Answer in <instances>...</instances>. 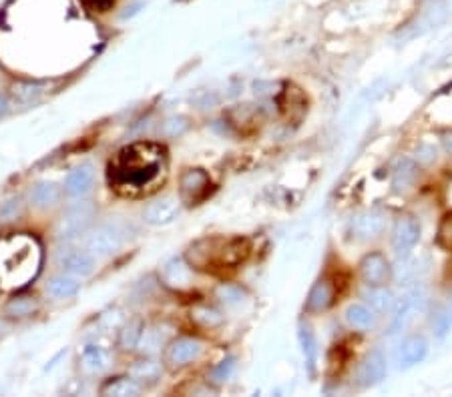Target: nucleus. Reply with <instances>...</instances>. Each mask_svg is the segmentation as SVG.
Returning a JSON list of instances; mask_svg holds the SVG:
<instances>
[{"label": "nucleus", "mask_w": 452, "mask_h": 397, "mask_svg": "<svg viewBox=\"0 0 452 397\" xmlns=\"http://www.w3.org/2000/svg\"><path fill=\"white\" fill-rule=\"evenodd\" d=\"M103 393L117 397L139 396L141 393V383H137L133 377H117V379H111L109 383L103 386Z\"/></svg>", "instance_id": "obj_19"}, {"label": "nucleus", "mask_w": 452, "mask_h": 397, "mask_svg": "<svg viewBox=\"0 0 452 397\" xmlns=\"http://www.w3.org/2000/svg\"><path fill=\"white\" fill-rule=\"evenodd\" d=\"M300 345H302V353L305 357V364L310 367V371H314V364H316V355H317V343L316 337H314V331L310 325H300Z\"/></svg>", "instance_id": "obj_23"}, {"label": "nucleus", "mask_w": 452, "mask_h": 397, "mask_svg": "<svg viewBox=\"0 0 452 397\" xmlns=\"http://www.w3.org/2000/svg\"><path fill=\"white\" fill-rule=\"evenodd\" d=\"M41 92H43V85H38V83H21V85L14 87L12 97H14V100L23 102V105H28V102H34L38 99Z\"/></svg>", "instance_id": "obj_28"}, {"label": "nucleus", "mask_w": 452, "mask_h": 397, "mask_svg": "<svg viewBox=\"0 0 452 397\" xmlns=\"http://www.w3.org/2000/svg\"><path fill=\"white\" fill-rule=\"evenodd\" d=\"M362 281L370 287H384L392 277V267L382 253H370L360 263Z\"/></svg>", "instance_id": "obj_8"}, {"label": "nucleus", "mask_w": 452, "mask_h": 397, "mask_svg": "<svg viewBox=\"0 0 452 397\" xmlns=\"http://www.w3.org/2000/svg\"><path fill=\"white\" fill-rule=\"evenodd\" d=\"M167 179V151L157 143L121 149L109 163V185L123 197H145Z\"/></svg>", "instance_id": "obj_1"}, {"label": "nucleus", "mask_w": 452, "mask_h": 397, "mask_svg": "<svg viewBox=\"0 0 452 397\" xmlns=\"http://www.w3.org/2000/svg\"><path fill=\"white\" fill-rule=\"evenodd\" d=\"M161 277H163V283L171 289L185 291L191 285V265L183 263L181 259H171L163 267Z\"/></svg>", "instance_id": "obj_12"}, {"label": "nucleus", "mask_w": 452, "mask_h": 397, "mask_svg": "<svg viewBox=\"0 0 452 397\" xmlns=\"http://www.w3.org/2000/svg\"><path fill=\"white\" fill-rule=\"evenodd\" d=\"M161 342H163L161 333H159L157 329H149L141 333V339H139L137 345H141V349H143V351L151 353L161 347Z\"/></svg>", "instance_id": "obj_33"}, {"label": "nucleus", "mask_w": 452, "mask_h": 397, "mask_svg": "<svg viewBox=\"0 0 452 397\" xmlns=\"http://www.w3.org/2000/svg\"><path fill=\"white\" fill-rule=\"evenodd\" d=\"M141 9H143V4H131V6H127V9H125L123 16H121V18H123V21H127V18L135 16L137 12L141 11Z\"/></svg>", "instance_id": "obj_38"}, {"label": "nucleus", "mask_w": 452, "mask_h": 397, "mask_svg": "<svg viewBox=\"0 0 452 397\" xmlns=\"http://www.w3.org/2000/svg\"><path fill=\"white\" fill-rule=\"evenodd\" d=\"M436 241H438V245L444 247V249H452V213L451 215H446V217L441 221Z\"/></svg>", "instance_id": "obj_34"}, {"label": "nucleus", "mask_w": 452, "mask_h": 397, "mask_svg": "<svg viewBox=\"0 0 452 397\" xmlns=\"http://www.w3.org/2000/svg\"><path fill=\"white\" fill-rule=\"evenodd\" d=\"M46 291H48L53 297L68 299V297H73V295H77V293H79V283H77L73 277L58 275V277H53V279L48 281Z\"/></svg>", "instance_id": "obj_21"}, {"label": "nucleus", "mask_w": 452, "mask_h": 397, "mask_svg": "<svg viewBox=\"0 0 452 397\" xmlns=\"http://www.w3.org/2000/svg\"><path fill=\"white\" fill-rule=\"evenodd\" d=\"M58 267L63 271H67L70 275L87 277L93 273L95 269V261L87 251H79V249H67L65 253L58 255Z\"/></svg>", "instance_id": "obj_10"}, {"label": "nucleus", "mask_w": 452, "mask_h": 397, "mask_svg": "<svg viewBox=\"0 0 452 397\" xmlns=\"http://www.w3.org/2000/svg\"><path fill=\"white\" fill-rule=\"evenodd\" d=\"M38 309L36 301L31 297H14L9 301V305L4 309V313L9 317H16V319H23V317H28L33 315L34 311Z\"/></svg>", "instance_id": "obj_26"}, {"label": "nucleus", "mask_w": 452, "mask_h": 397, "mask_svg": "<svg viewBox=\"0 0 452 397\" xmlns=\"http://www.w3.org/2000/svg\"><path fill=\"white\" fill-rule=\"evenodd\" d=\"M215 295H217V299L221 303H226V305H238L246 297V293L241 291V287L229 285V283H224V285L219 287Z\"/></svg>", "instance_id": "obj_30"}, {"label": "nucleus", "mask_w": 452, "mask_h": 397, "mask_svg": "<svg viewBox=\"0 0 452 397\" xmlns=\"http://www.w3.org/2000/svg\"><path fill=\"white\" fill-rule=\"evenodd\" d=\"M80 361H83V367L89 369V371H103L109 364V355H107L105 349L97 347V345H87L83 349Z\"/></svg>", "instance_id": "obj_22"}, {"label": "nucleus", "mask_w": 452, "mask_h": 397, "mask_svg": "<svg viewBox=\"0 0 452 397\" xmlns=\"http://www.w3.org/2000/svg\"><path fill=\"white\" fill-rule=\"evenodd\" d=\"M93 181H95V171H93V165L85 163V165L77 166V169L67 176L65 191H67L70 197L87 195V193L90 191V187H93Z\"/></svg>", "instance_id": "obj_16"}, {"label": "nucleus", "mask_w": 452, "mask_h": 397, "mask_svg": "<svg viewBox=\"0 0 452 397\" xmlns=\"http://www.w3.org/2000/svg\"><path fill=\"white\" fill-rule=\"evenodd\" d=\"M125 241V233L119 223H103L87 239V249L90 253L111 255L121 249Z\"/></svg>", "instance_id": "obj_6"}, {"label": "nucleus", "mask_w": 452, "mask_h": 397, "mask_svg": "<svg viewBox=\"0 0 452 397\" xmlns=\"http://www.w3.org/2000/svg\"><path fill=\"white\" fill-rule=\"evenodd\" d=\"M444 149L452 154V134H448V137L444 139Z\"/></svg>", "instance_id": "obj_39"}, {"label": "nucleus", "mask_w": 452, "mask_h": 397, "mask_svg": "<svg viewBox=\"0 0 452 397\" xmlns=\"http://www.w3.org/2000/svg\"><path fill=\"white\" fill-rule=\"evenodd\" d=\"M87 2H89L95 11H99V12L109 11V9L115 4V0H87Z\"/></svg>", "instance_id": "obj_37"}, {"label": "nucleus", "mask_w": 452, "mask_h": 397, "mask_svg": "<svg viewBox=\"0 0 452 397\" xmlns=\"http://www.w3.org/2000/svg\"><path fill=\"white\" fill-rule=\"evenodd\" d=\"M429 353V343L424 342L422 337L414 335V337H408L400 345V351H398V361L402 367H410V365L420 364Z\"/></svg>", "instance_id": "obj_17"}, {"label": "nucleus", "mask_w": 452, "mask_h": 397, "mask_svg": "<svg viewBox=\"0 0 452 397\" xmlns=\"http://www.w3.org/2000/svg\"><path fill=\"white\" fill-rule=\"evenodd\" d=\"M366 301L370 303L374 311H388L394 305V299L390 295V291H386L384 287H372L370 293H366Z\"/></svg>", "instance_id": "obj_27"}, {"label": "nucleus", "mask_w": 452, "mask_h": 397, "mask_svg": "<svg viewBox=\"0 0 452 397\" xmlns=\"http://www.w3.org/2000/svg\"><path fill=\"white\" fill-rule=\"evenodd\" d=\"M386 375V357L384 353L380 349L372 351L360 367V374H358V379L364 387L376 386L378 381H382Z\"/></svg>", "instance_id": "obj_14"}, {"label": "nucleus", "mask_w": 452, "mask_h": 397, "mask_svg": "<svg viewBox=\"0 0 452 397\" xmlns=\"http://www.w3.org/2000/svg\"><path fill=\"white\" fill-rule=\"evenodd\" d=\"M346 321L354 329H370L374 325L372 309L364 307V305H350L346 309Z\"/></svg>", "instance_id": "obj_25"}, {"label": "nucleus", "mask_w": 452, "mask_h": 397, "mask_svg": "<svg viewBox=\"0 0 452 397\" xmlns=\"http://www.w3.org/2000/svg\"><path fill=\"white\" fill-rule=\"evenodd\" d=\"M41 265L43 249L34 237L12 233L0 239V289H23L41 273Z\"/></svg>", "instance_id": "obj_2"}, {"label": "nucleus", "mask_w": 452, "mask_h": 397, "mask_svg": "<svg viewBox=\"0 0 452 397\" xmlns=\"http://www.w3.org/2000/svg\"><path fill=\"white\" fill-rule=\"evenodd\" d=\"M419 175V169L414 165V161L410 159H402L398 161V165L394 169V176H392V185L396 191H404V189L412 187L414 179Z\"/></svg>", "instance_id": "obj_20"}, {"label": "nucleus", "mask_w": 452, "mask_h": 397, "mask_svg": "<svg viewBox=\"0 0 452 397\" xmlns=\"http://www.w3.org/2000/svg\"><path fill=\"white\" fill-rule=\"evenodd\" d=\"M233 369H236V359H233V357H226L221 364L215 367L211 377H214L215 383H224V381H227V379L231 377Z\"/></svg>", "instance_id": "obj_35"}, {"label": "nucleus", "mask_w": 452, "mask_h": 397, "mask_svg": "<svg viewBox=\"0 0 452 397\" xmlns=\"http://www.w3.org/2000/svg\"><path fill=\"white\" fill-rule=\"evenodd\" d=\"M384 227L386 217L384 213H380V211H366V213L358 215L352 223V229L356 233V237H360V239L378 237L380 233L384 231Z\"/></svg>", "instance_id": "obj_13"}, {"label": "nucleus", "mask_w": 452, "mask_h": 397, "mask_svg": "<svg viewBox=\"0 0 452 397\" xmlns=\"http://www.w3.org/2000/svg\"><path fill=\"white\" fill-rule=\"evenodd\" d=\"M448 321H451V325H452V311H451V313H448Z\"/></svg>", "instance_id": "obj_41"}, {"label": "nucleus", "mask_w": 452, "mask_h": 397, "mask_svg": "<svg viewBox=\"0 0 452 397\" xmlns=\"http://www.w3.org/2000/svg\"><path fill=\"white\" fill-rule=\"evenodd\" d=\"M189 129V121L185 117H169L167 121H163L159 125V134L161 137H179L183 132Z\"/></svg>", "instance_id": "obj_29"}, {"label": "nucleus", "mask_w": 452, "mask_h": 397, "mask_svg": "<svg viewBox=\"0 0 452 397\" xmlns=\"http://www.w3.org/2000/svg\"><path fill=\"white\" fill-rule=\"evenodd\" d=\"M211 193V179L204 169H189L181 175L179 201L187 207L199 205Z\"/></svg>", "instance_id": "obj_5"}, {"label": "nucleus", "mask_w": 452, "mask_h": 397, "mask_svg": "<svg viewBox=\"0 0 452 397\" xmlns=\"http://www.w3.org/2000/svg\"><path fill=\"white\" fill-rule=\"evenodd\" d=\"M141 323L139 321H131L123 331H121V347L123 349H133L141 339Z\"/></svg>", "instance_id": "obj_31"}, {"label": "nucleus", "mask_w": 452, "mask_h": 397, "mask_svg": "<svg viewBox=\"0 0 452 397\" xmlns=\"http://www.w3.org/2000/svg\"><path fill=\"white\" fill-rule=\"evenodd\" d=\"M95 205L90 201H79L75 205H70L63 217L58 221V237L61 239H75L79 237L80 233H85L89 229V225L95 219Z\"/></svg>", "instance_id": "obj_4"}, {"label": "nucleus", "mask_w": 452, "mask_h": 397, "mask_svg": "<svg viewBox=\"0 0 452 397\" xmlns=\"http://www.w3.org/2000/svg\"><path fill=\"white\" fill-rule=\"evenodd\" d=\"M193 319L197 321V323H201V325H209V327H214V325H219L221 323V315L215 311V309H209V307H199L193 311Z\"/></svg>", "instance_id": "obj_32"}, {"label": "nucleus", "mask_w": 452, "mask_h": 397, "mask_svg": "<svg viewBox=\"0 0 452 397\" xmlns=\"http://www.w3.org/2000/svg\"><path fill=\"white\" fill-rule=\"evenodd\" d=\"M161 375V365L155 361V359H143L133 367L131 371V377L135 379L137 383H155Z\"/></svg>", "instance_id": "obj_24"}, {"label": "nucleus", "mask_w": 452, "mask_h": 397, "mask_svg": "<svg viewBox=\"0 0 452 397\" xmlns=\"http://www.w3.org/2000/svg\"><path fill=\"white\" fill-rule=\"evenodd\" d=\"M58 198H61V189L55 185V183H38L31 189V203L38 209H45V207H51L55 205Z\"/></svg>", "instance_id": "obj_18"}, {"label": "nucleus", "mask_w": 452, "mask_h": 397, "mask_svg": "<svg viewBox=\"0 0 452 397\" xmlns=\"http://www.w3.org/2000/svg\"><path fill=\"white\" fill-rule=\"evenodd\" d=\"M334 295H336V289H334V285L330 283L328 279L317 281L316 285L312 287L310 295H308L305 311L308 313H322V311H326L328 307H332Z\"/></svg>", "instance_id": "obj_15"}, {"label": "nucleus", "mask_w": 452, "mask_h": 397, "mask_svg": "<svg viewBox=\"0 0 452 397\" xmlns=\"http://www.w3.org/2000/svg\"><path fill=\"white\" fill-rule=\"evenodd\" d=\"M6 109H9V107H6V100H4V97H0V117L6 112Z\"/></svg>", "instance_id": "obj_40"}, {"label": "nucleus", "mask_w": 452, "mask_h": 397, "mask_svg": "<svg viewBox=\"0 0 452 397\" xmlns=\"http://www.w3.org/2000/svg\"><path fill=\"white\" fill-rule=\"evenodd\" d=\"M249 255V243L246 239H226V237H207L193 243L187 251V263L201 271H226L238 267Z\"/></svg>", "instance_id": "obj_3"}, {"label": "nucleus", "mask_w": 452, "mask_h": 397, "mask_svg": "<svg viewBox=\"0 0 452 397\" xmlns=\"http://www.w3.org/2000/svg\"><path fill=\"white\" fill-rule=\"evenodd\" d=\"M420 239V225L419 221L412 217H404L396 223L394 233H392V247L398 255H406L414 249V245Z\"/></svg>", "instance_id": "obj_9"}, {"label": "nucleus", "mask_w": 452, "mask_h": 397, "mask_svg": "<svg viewBox=\"0 0 452 397\" xmlns=\"http://www.w3.org/2000/svg\"><path fill=\"white\" fill-rule=\"evenodd\" d=\"M204 351V343L199 339H193V337H179L175 342L171 343L165 351V364L177 369V367H183V365L193 364L199 355Z\"/></svg>", "instance_id": "obj_7"}, {"label": "nucleus", "mask_w": 452, "mask_h": 397, "mask_svg": "<svg viewBox=\"0 0 452 397\" xmlns=\"http://www.w3.org/2000/svg\"><path fill=\"white\" fill-rule=\"evenodd\" d=\"M416 159H419L420 163L429 165V163H432L436 159V149L430 147V144H420L419 149H416Z\"/></svg>", "instance_id": "obj_36"}, {"label": "nucleus", "mask_w": 452, "mask_h": 397, "mask_svg": "<svg viewBox=\"0 0 452 397\" xmlns=\"http://www.w3.org/2000/svg\"><path fill=\"white\" fill-rule=\"evenodd\" d=\"M177 215H179V203L175 198L165 197L151 203L143 213V219L149 225H169L177 219Z\"/></svg>", "instance_id": "obj_11"}]
</instances>
